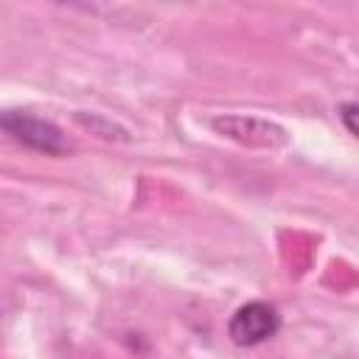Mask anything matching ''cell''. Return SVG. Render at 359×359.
<instances>
[{"instance_id":"7a4b0ae2","label":"cell","mask_w":359,"mask_h":359,"mask_svg":"<svg viewBox=\"0 0 359 359\" xmlns=\"http://www.w3.org/2000/svg\"><path fill=\"white\" fill-rule=\"evenodd\" d=\"M278 328H280V314L272 303H264V300H252V303L238 306L227 323L230 339L241 348L266 342L269 337L278 334Z\"/></svg>"},{"instance_id":"277c9868","label":"cell","mask_w":359,"mask_h":359,"mask_svg":"<svg viewBox=\"0 0 359 359\" xmlns=\"http://www.w3.org/2000/svg\"><path fill=\"white\" fill-rule=\"evenodd\" d=\"M339 118H342V123H345L348 135H353V137H356V104H353V101L339 104Z\"/></svg>"},{"instance_id":"3957f363","label":"cell","mask_w":359,"mask_h":359,"mask_svg":"<svg viewBox=\"0 0 359 359\" xmlns=\"http://www.w3.org/2000/svg\"><path fill=\"white\" fill-rule=\"evenodd\" d=\"M213 129L222 137H230L236 143L255 146V149H280L286 143V132L278 123H269L264 118L224 115V118H213Z\"/></svg>"},{"instance_id":"6da1fadb","label":"cell","mask_w":359,"mask_h":359,"mask_svg":"<svg viewBox=\"0 0 359 359\" xmlns=\"http://www.w3.org/2000/svg\"><path fill=\"white\" fill-rule=\"evenodd\" d=\"M0 129L8 132L14 140H20L22 146L28 149H36V151H45V154H65L70 146L62 135V129L45 118H36L31 112H22V109H6L0 112Z\"/></svg>"}]
</instances>
